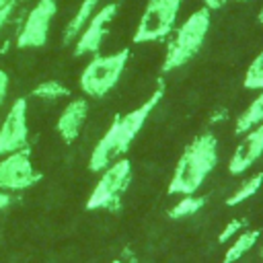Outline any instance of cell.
Segmentation results:
<instances>
[{
    "label": "cell",
    "mask_w": 263,
    "mask_h": 263,
    "mask_svg": "<svg viewBox=\"0 0 263 263\" xmlns=\"http://www.w3.org/2000/svg\"><path fill=\"white\" fill-rule=\"evenodd\" d=\"M162 95H164V82L158 80V86L142 105H138L136 109H132L127 113H117L113 117L109 129L99 138V142L95 144V148L90 152L88 168L92 173H101L105 166H109L111 162H115L129 150V146L134 144L138 134L144 129L148 117L158 107Z\"/></svg>",
    "instance_id": "obj_1"
},
{
    "label": "cell",
    "mask_w": 263,
    "mask_h": 263,
    "mask_svg": "<svg viewBox=\"0 0 263 263\" xmlns=\"http://www.w3.org/2000/svg\"><path fill=\"white\" fill-rule=\"evenodd\" d=\"M218 164V140L205 132L195 136L181 152L173 177L168 181V195H195L203 181L214 173Z\"/></svg>",
    "instance_id": "obj_2"
},
{
    "label": "cell",
    "mask_w": 263,
    "mask_h": 263,
    "mask_svg": "<svg viewBox=\"0 0 263 263\" xmlns=\"http://www.w3.org/2000/svg\"><path fill=\"white\" fill-rule=\"evenodd\" d=\"M210 12L212 10H208L205 6L197 8L173 31V37L166 45V53L162 60V72L179 70L199 53L210 33V25H212Z\"/></svg>",
    "instance_id": "obj_3"
},
{
    "label": "cell",
    "mask_w": 263,
    "mask_h": 263,
    "mask_svg": "<svg viewBox=\"0 0 263 263\" xmlns=\"http://www.w3.org/2000/svg\"><path fill=\"white\" fill-rule=\"evenodd\" d=\"M127 60H129L127 47H123L115 53H107V55L95 53V58L80 72V90L90 99L107 97L117 86V82L127 66Z\"/></svg>",
    "instance_id": "obj_4"
},
{
    "label": "cell",
    "mask_w": 263,
    "mask_h": 263,
    "mask_svg": "<svg viewBox=\"0 0 263 263\" xmlns=\"http://www.w3.org/2000/svg\"><path fill=\"white\" fill-rule=\"evenodd\" d=\"M132 181V162L117 158L101 171V177L86 199V210H109L115 212L121 205V195Z\"/></svg>",
    "instance_id": "obj_5"
},
{
    "label": "cell",
    "mask_w": 263,
    "mask_h": 263,
    "mask_svg": "<svg viewBox=\"0 0 263 263\" xmlns=\"http://www.w3.org/2000/svg\"><path fill=\"white\" fill-rule=\"evenodd\" d=\"M181 0H148L138 21L134 43H152L168 37L175 29Z\"/></svg>",
    "instance_id": "obj_6"
},
{
    "label": "cell",
    "mask_w": 263,
    "mask_h": 263,
    "mask_svg": "<svg viewBox=\"0 0 263 263\" xmlns=\"http://www.w3.org/2000/svg\"><path fill=\"white\" fill-rule=\"evenodd\" d=\"M58 14V2L55 0H37L35 6L29 10L18 37L16 47L18 49H39L49 39L51 21Z\"/></svg>",
    "instance_id": "obj_7"
},
{
    "label": "cell",
    "mask_w": 263,
    "mask_h": 263,
    "mask_svg": "<svg viewBox=\"0 0 263 263\" xmlns=\"http://www.w3.org/2000/svg\"><path fill=\"white\" fill-rule=\"evenodd\" d=\"M41 181V173L33 166L29 148L0 156V189L25 191Z\"/></svg>",
    "instance_id": "obj_8"
},
{
    "label": "cell",
    "mask_w": 263,
    "mask_h": 263,
    "mask_svg": "<svg viewBox=\"0 0 263 263\" xmlns=\"http://www.w3.org/2000/svg\"><path fill=\"white\" fill-rule=\"evenodd\" d=\"M27 99L18 97L10 105L0 125V156L23 150L29 146V121H27Z\"/></svg>",
    "instance_id": "obj_9"
},
{
    "label": "cell",
    "mask_w": 263,
    "mask_h": 263,
    "mask_svg": "<svg viewBox=\"0 0 263 263\" xmlns=\"http://www.w3.org/2000/svg\"><path fill=\"white\" fill-rule=\"evenodd\" d=\"M117 8H119L117 2H109V4L101 6L90 16L88 25L82 29V33L74 41V55L76 58L88 55V53H99V49L103 45V39H105V33H107V27L115 18Z\"/></svg>",
    "instance_id": "obj_10"
},
{
    "label": "cell",
    "mask_w": 263,
    "mask_h": 263,
    "mask_svg": "<svg viewBox=\"0 0 263 263\" xmlns=\"http://www.w3.org/2000/svg\"><path fill=\"white\" fill-rule=\"evenodd\" d=\"M261 156H263V123H259L257 127L245 134L242 142L236 146V150L228 160V173L238 177L247 173Z\"/></svg>",
    "instance_id": "obj_11"
},
{
    "label": "cell",
    "mask_w": 263,
    "mask_h": 263,
    "mask_svg": "<svg viewBox=\"0 0 263 263\" xmlns=\"http://www.w3.org/2000/svg\"><path fill=\"white\" fill-rule=\"evenodd\" d=\"M86 115H88V99H84V97L72 99L62 109V113L58 117V123H55V129H58L60 138L66 144H72L80 136L82 125L86 121Z\"/></svg>",
    "instance_id": "obj_12"
},
{
    "label": "cell",
    "mask_w": 263,
    "mask_h": 263,
    "mask_svg": "<svg viewBox=\"0 0 263 263\" xmlns=\"http://www.w3.org/2000/svg\"><path fill=\"white\" fill-rule=\"evenodd\" d=\"M99 2H101V0H82V2H80L76 14L68 21L66 29H64V35H62V43H64V45H70V43L76 41V37H78V35L82 33V29L88 25L90 16L97 12Z\"/></svg>",
    "instance_id": "obj_13"
},
{
    "label": "cell",
    "mask_w": 263,
    "mask_h": 263,
    "mask_svg": "<svg viewBox=\"0 0 263 263\" xmlns=\"http://www.w3.org/2000/svg\"><path fill=\"white\" fill-rule=\"evenodd\" d=\"M259 123H263V92L257 99H253L247 105V109L236 117V121H234V134L236 136H245L247 132H251Z\"/></svg>",
    "instance_id": "obj_14"
},
{
    "label": "cell",
    "mask_w": 263,
    "mask_h": 263,
    "mask_svg": "<svg viewBox=\"0 0 263 263\" xmlns=\"http://www.w3.org/2000/svg\"><path fill=\"white\" fill-rule=\"evenodd\" d=\"M259 240V230H245L238 232V236L232 240V245L226 249L222 263H236L238 259H242Z\"/></svg>",
    "instance_id": "obj_15"
},
{
    "label": "cell",
    "mask_w": 263,
    "mask_h": 263,
    "mask_svg": "<svg viewBox=\"0 0 263 263\" xmlns=\"http://www.w3.org/2000/svg\"><path fill=\"white\" fill-rule=\"evenodd\" d=\"M261 185H263V171L257 173V175H253V177H249V179H245V181L238 185V189H236L230 197H226V205L234 208V205H238V203L251 199V197L261 189Z\"/></svg>",
    "instance_id": "obj_16"
},
{
    "label": "cell",
    "mask_w": 263,
    "mask_h": 263,
    "mask_svg": "<svg viewBox=\"0 0 263 263\" xmlns=\"http://www.w3.org/2000/svg\"><path fill=\"white\" fill-rule=\"evenodd\" d=\"M203 205H205V197H199V195H183V197L168 210V218H171V220L189 218V216L197 214Z\"/></svg>",
    "instance_id": "obj_17"
},
{
    "label": "cell",
    "mask_w": 263,
    "mask_h": 263,
    "mask_svg": "<svg viewBox=\"0 0 263 263\" xmlns=\"http://www.w3.org/2000/svg\"><path fill=\"white\" fill-rule=\"evenodd\" d=\"M31 95L35 99H43V101H55V99H62V97H68L70 95V88L60 82V80H45V82H39Z\"/></svg>",
    "instance_id": "obj_18"
},
{
    "label": "cell",
    "mask_w": 263,
    "mask_h": 263,
    "mask_svg": "<svg viewBox=\"0 0 263 263\" xmlns=\"http://www.w3.org/2000/svg\"><path fill=\"white\" fill-rule=\"evenodd\" d=\"M242 86L249 90H263V49L249 64L245 78H242Z\"/></svg>",
    "instance_id": "obj_19"
},
{
    "label": "cell",
    "mask_w": 263,
    "mask_h": 263,
    "mask_svg": "<svg viewBox=\"0 0 263 263\" xmlns=\"http://www.w3.org/2000/svg\"><path fill=\"white\" fill-rule=\"evenodd\" d=\"M245 224H247V220H242V218H234V220H230V222L224 226V230L220 232L218 242H220V245L228 242V240H230L234 234H238V230H240V228H245Z\"/></svg>",
    "instance_id": "obj_20"
},
{
    "label": "cell",
    "mask_w": 263,
    "mask_h": 263,
    "mask_svg": "<svg viewBox=\"0 0 263 263\" xmlns=\"http://www.w3.org/2000/svg\"><path fill=\"white\" fill-rule=\"evenodd\" d=\"M21 0H8L2 8H0V31L4 29V25L8 23V18L12 16V12H14V8H16V4H18Z\"/></svg>",
    "instance_id": "obj_21"
},
{
    "label": "cell",
    "mask_w": 263,
    "mask_h": 263,
    "mask_svg": "<svg viewBox=\"0 0 263 263\" xmlns=\"http://www.w3.org/2000/svg\"><path fill=\"white\" fill-rule=\"evenodd\" d=\"M8 74L4 72V70H0V107L4 105V99H6V95H8Z\"/></svg>",
    "instance_id": "obj_22"
},
{
    "label": "cell",
    "mask_w": 263,
    "mask_h": 263,
    "mask_svg": "<svg viewBox=\"0 0 263 263\" xmlns=\"http://www.w3.org/2000/svg\"><path fill=\"white\" fill-rule=\"evenodd\" d=\"M12 191H6V189H0V212L6 210L10 203H12Z\"/></svg>",
    "instance_id": "obj_23"
},
{
    "label": "cell",
    "mask_w": 263,
    "mask_h": 263,
    "mask_svg": "<svg viewBox=\"0 0 263 263\" xmlns=\"http://www.w3.org/2000/svg\"><path fill=\"white\" fill-rule=\"evenodd\" d=\"M201 2H203V6H205L208 10H218V8L226 6V4L232 2V0H201Z\"/></svg>",
    "instance_id": "obj_24"
},
{
    "label": "cell",
    "mask_w": 263,
    "mask_h": 263,
    "mask_svg": "<svg viewBox=\"0 0 263 263\" xmlns=\"http://www.w3.org/2000/svg\"><path fill=\"white\" fill-rule=\"evenodd\" d=\"M257 18H259V25H261V27H263V8H261V10H259V14H257Z\"/></svg>",
    "instance_id": "obj_25"
},
{
    "label": "cell",
    "mask_w": 263,
    "mask_h": 263,
    "mask_svg": "<svg viewBox=\"0 0 263 263\" xmlns=\"http://www.w3.org/2000/svg\"><path fill=\"white\" fill-rule=\"evenodd\" d=\"M6 2H8V0H0V8H2V6L6 4Z\"/></svg>",
    "instance_id": "obj_26"
},
{
    "label": "cell",
    "mask_w": 263,
    "mask_h": 263,
    "mask_svg": "<svg viewBox=\"0 0 263 263\" xmlns=\"http://www.w3.org/2000/svg\"><path fill=\"white\" fill-rule=\"evenodd\" d=\"M111 263H125V261H121V259H115V261H111Z\"/></svg>",
    "instance_id": "obj_27"
},
{
    "label": "cell",
    "mask_w": 263,
    "mask_h": 263,
    "mask_svg": "<svg viewBox=\"0 0 263 263\" xmlns=\"http://www.w3.org/2000/svg\"><path fill=\"white\" fill-rule=\"evenodd\" d=\"M261 259H263V249H261Z\"/></svg>",
    "instance_id": "obj_28"
},
{
    "label": "cell",
    "mask_w": 263,
    "mask_h": 263,
    "mask_svg": "<svg viewBox=\"0 0 263 263\" xmlns=\"http://www.w3.org/2000/svg\"><path fill=\"white\" fill-rule=\"evenodd\" d=\"M242 2H249V0H242Z\"/></svg>",
    "instance_id": "obj_29"
}]
</instances>
